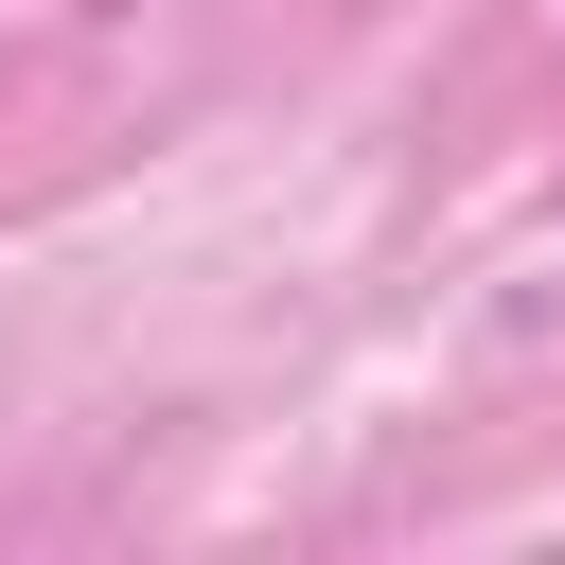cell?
I'll return each mask as SVG.
<instances>
[{"label":"cell","instance_id":"6da1fadb","mask_svg":"<svg viewBox=\"0 0 565 565\" xmlns=\"http://www.w3.org/2000/svg\"><path fill=\"white\" fill-rule=\"evenodd\" d=\"M71 18H141V0H71Z\"/></svg>","mask_w":565,"mask_h":565}]
</instances>
